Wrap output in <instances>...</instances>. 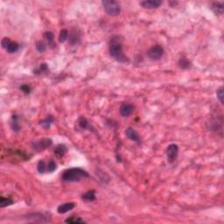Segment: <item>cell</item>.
I'll use <instances>...</instances> for the list:
<instances>
[{
    "mask_svg": "<svg viewBox=\"0 0 224 224\" xmlns=\"http://www.w3.org/2000/svg\"><path fill=\"white\" fill-rule=\"evenodd\" d=\"M109 51H110V56L115 59L117 62H120V63L128 62L127 57L123 53L122 41L118 36H114L113 38L110 39Z\"/></svg>",
    "mask_w": 224,
    "mask_h": 224,
    "instance_id": "cell-1",
    "label": "cell"
},
{
    "mask_svg": "<svg viewBox=\"0 0 224 224\" xmlns=\"http://www.w3.org/2000/svg\"><path fill=\"white\" fill-rule=\"evenodd\" d=\"M88 173L87 172L82 169V168H69L67 169L66 171L63 172L62 173V180L64 181H79L82 179L84 178H88Z\"/></svg>",
    "mask_w": 224,
    "mask_h": 224,
    "instance_id": "cell-2",
    "label": "cell"
},
{
    "mask_svg": "<svg viewBox=\"0 0 224 224\" xmlns=\"http://www.w3.org/2000/svg\"><path fill=\"white\" fill-rule=\"evenodd\" d=\"M104 12L110 16H117L121 12V6L115 0H104L102 2Z\"/></svg>",
    "mask_w": 224,
    "mask_h": 224,
    "instance_id": "cell-3",
    "label": "cell"
},
{
    "mask_svg": "<svg viewBox=\"0 0 224 224\" xmlns=\"http://www.w3.org/2000/svg\"><path fill=\"white\" fill-rule=\"evenodd\" d=\"M164 55V49L160 45L152 46L147 52V56L152 61H158Z\"/></svg>",
    "mask_w": 224,
    "mask_h": 224,
    "instance_id": "cell-4",
    "label": "cell"
},
{
    "mask_svg": "<svg viewBox=\"0 0 224 224\" xmlns=\"http://www.w3.org/2000/svg\"><path fill=\"white\" fill-rule=\"evenodd\" d=\"M1 45H2V47L5 48L10 53L17 52L19 48V45L17 42L11 40L9 38H4L1 41Z\"/></svg>",
    "mask_w": 224,
    "mask_h": 224,
    "instance_id": "cell-5",
    "label": "cell"
},
{
    "mask_svg": "<svg viewBox=\"0 0 224 224\" xmlns=\"http://www.w3.org/2000/svg\"><path fill=\"white\" fill-rule=\"evenodd\" d=\"M179 154V146L176 144H171L167 146V161L172 164L178 158Z\"/></svg>",
    "mask_w": 224,
    "mask_h": 224,
    "instance_id": "cell-6",
    "label": "cell"
},
{
    "mask_svg": "<svg viewBox=\"0 0 224 224\" xmlns=\"http://www.w3.org/2000/svg\"><path fill=\"white\" fill-rule=\"evenodd\" d=\"M52 144H53L52 139H50V138H41V139H39L38 141H35V142L32 143V148L35 151L41 152V151H44L45 149H47Z\"/></svg>",
    "mask_w": 224,
    "mask_h": 224,
    "instance_id": "cell-7",
    "label": "cell"
},
{
    "mask_svg": "<svg viewBox=\"0 0 224 224\" xmlns=\"http://www.w3.org/2000/svg\"><path fill=\"white\" fill-rule=\"evenodd\" d=\"M139 5L145 9H157L162 5V2L159 0H145L141 1Z\"/></svg>",
    "mask_w": 224,
    "mask_h": 224,
    "instance_id": "cell-8",
    "label": "cell"
},
{
    "mask_svg": "<svg viewBox=\"0 0 224 224\" xmlns=\"http://www.w3.org/2000/svg\"><path fill=\"white\" fill-rule=\"evenodd\" d=\"M133 110H134V106L132 105V103L126 102V103H123L122 105L120 106L119 112H120V115L122 117H127L133 113Z\"/></svg>",
    "mask_w": 224,
    "mask_h": 224,
    "instance_id": "cell-9",
    "label": "cell"
},
{
    "mask_svg": "<svg viewBox=\"0 0 224 224\" xmlns=\"http://www.w3.org/2000/svg\"><path fill=\"white\" fill-rule=\"evenodd\" d=\"M125 135L129 139H131L132 141H134L137 144H139L141 142L140 137L138 135V133L133 129V128H127L126 131H125Z\"/></svg>",
    "mask_w": 224,
    "mask_h": 224,
    "instance_id": "cell-10",
    "label": "cell"
},
{
    "mask_svg": "<svg viewBox=\"0 0 224 224\" xmlns=\"http://www.w3.org/2000/svg\"><path fill=\"white\" fill-rule=\"evenodd\" d=\"M75 207V202H66L58 207L57 211L59 214H66L68 211L72 210Z\"/></svg>",
    "mask_w": 224,
    "mask_h": 224,
    "instance_id": "cell-11",
    "label": "cell"
},
{
    "mask_svg": "<svg viewBox=\"0 0 224 224\" xmlns=\"http://www.w3.org/2000/svg\"><path fill=\"white\" fill-rule=\"evenodd\" d=\"M211 9L215 15H222L223 13L224 4L222 2H214L211 4Z\"/></svg>",
    "mask_w": 224,
    "mask_h": 224,
    "instance_id": "cell-12",
    "label": "cell"
},
{
    "mask_svg": "<svg viewBox=\"0 0 224 224\" xmlns=\"http://www.w3.org/2000/svg\"><path fill=\"white\" fill-rule=\"evenodd\" d=\"M67 152V148L65 145H58L56 148L54 150V154L56 155V157L59 158H62L65 154Z\"/></svg>",
    "mask_w": 224,
    "mask_h": 224,
    "instance_id": "cell-13",
    "label": "cell"
},
{
    "mask_svg": "<svg viewBox=\"0 0 224 224\" xmlns=\"http://www.w3.org/2000/svg\"><path fill=\"white\" fill-rule=\"evenodd\" d=\"M45 39L47 40V43H48V46L51 47L52 49H53L56 45H55V42H54V35H53V32H46L44 34Z\"/></svg>",
    "mask_w": 224,
    "mask_h": 224,
    "instance_id": "cell-14",
    "label": "cell"
},
{
    "mask_svg": "<svg viewBox=\"0 0 224 224\" xmlns=\"http://www.w3.org/2000/svg\"><path fill=\"white\" fill-rule=\"evenodd\" d=\"M11 126H12V129L15 132H18L19 130H20V126H19V123H18V117L16 115H13L12 117V119H11Z\"/></svg>",
    "mask_w": 224,
    "mask_h": 224,
    "instance_id": "cell-15",
    "label": "cell"
},
{
    "mask_svg": "<svg viewBox=\"0 0 224 224\" xmlns=\"http://www.w3.org/2000/svg\"><path fill=\"white\" fill-rule=\"evenodd\" d=\"M96 192L95 190H89L82 195V199L86 202H94L96 200Z\"/></svg>",
    "mask_w": 224,
    "mask_h": 224,
    "instance_id": "cell-16",
    "label": "cell"
},
{
    "mask_svg": "<svg viewBox=\"0 0 224 224\" xmlns=\"http://www.w3.org/2000/svg\"><path fill=\"white\" fill-rule=\"evenodd\" d=\"M69 43L71 45H75L76 44L78 41L80 40V35L79 33L77 32L76 30H73V31L70 32V35H69Z\"/></svg>",
    "mask_w": 224,
    "mask_h": 224,
    "instance_id": "cell-17",
    "label": "cell"
},
{
    "mask_svg": "<svg viewBox=\"0 0 224 224\" xmlns=\"http://www.w3.org/2000/svg\"><path fill=\"white\" fill-rule=\"evenodd\" d=\"M190 66H191V62H189L187 58H180V61H179V67L181 69H188Z\"/></svg>",
    "mask_w": 224,
    "mask_h": 224,
    "instance_id": "cell-18",
    "label": "cell"
},
{
    "mask_svg": "<svg viewBox=\"0 0 224 224\" xmlns=\"http://www.w3.org/2000/svg\"><path fill=\"white\" fill-rule=\"evenodd\" d=\"M13 204V200L10 197H2L0 198V207H8L10 205Z\"/></svg>",
    "mask_w": 224,
    "mask_h": 224,
    "instance_id": "cell-19",
    "label": "cell"
},
{
    "mask_svg": "<svg viewBox=\"0 0 224 224\" xmlns=\"http://www.w3.org/2000/svg\"><path fill=\"white\" fill-rule=\"evenodd\" d=\"M97 177H98V178H99L103 183H109V181H110V177L108 176L107 173L103 172L101 171V170H97Z\"/></svg>",
    "mask_w": 224,
    "mask_h": 224,
    "instance_id": "cell-20",
    "label": "cell"
},
{
    "mask_svg": "<svg viewBox=\"0 0 224 224\" xmlns=\"http://www.w3.org/2000/svg\"><path fill=\"white\" fill-rule=\"evenodd\" d=\"M68 38H69L68 31H67V29H63V30H62L61 32H60V35H59V42L63 43V42H65Z\"/></svg>",
    "mask_w": 224,
    "mask_h": 224,
    "instance_id": "cell-21",
    "label": "cell"
},
{
    "mask_svg": "<svg viewBox=\"0 0 224 224\" xmlns=\"http://www.w3.org/2000/svg\"><path fill=\"white\" fill-rule=\"evenodd\" d=\"M78 124H79V126L82 129H83V130H87V129H89V124H88V120L86 117H81L79 119H78Z\"/></svg>",
    "mask_w": 224,
    "mask_h": 224,
    "instance_id": "cell-22",
    "label": "cell"
},
{
    "mask_svg": "<svg viewBox=\"0 0 224 224\" xmlns=\"http://www.w3.org/2000/svg\"><path fill=\"white\" fill-rule=\"evenodd\" d=\"M37 170L40 173H45L47 172V168L46 167V163H45L44 160H40L38 162V165H37Z\"/></svg>",
    "mask_w": 224,
    "mask_h": 224,
    "instance_id": "cell-23",
    "label": "cell"
},
{
    "mask_svg": "<svg viewBox=\"0 0 224 224\" xmlns=\"http://www.w3.org/2000/svg\"><path fill=\"white\" fill-rule=\"evenodd\" d=\"M35 47L37 51H38L39 53H44L45 51H46V49H47V46H46V44L44 43V41H42V40L37 41L35 44Z\"/></svg>",
    "mask_w": 224,
    "mask_h": 224,
    "instance_id": "cell-24",
    "label": "cell"
},
{
    "mask_svg": "<svg viewBox=\"0 0 224 224\" xmlns=\"http://www.w3.org/2000/svg\"><path fill=\"white\" fill-rule=\"evenodd\" d=\"M67 223H84V220L81 219L80 217H76V216H72L69 217L65 221Z\"/></svg>",
    "mask_w": 224,
    "mask_h": 224,
    "instance_id": "cell-25",
    "label": "cell"
},
{
    "mask_svg": "<svg viewBox=\"0 0 224 224\" xmlns=\"http://www.w3.org/2000/svg\"><path fill=\"white\" fill-rule=\"evenodd\" d=\"M216 97L218 98V100L222 104H223V98H224V94H223V87H221L217 90H216Z\"/></svg>",
    "mask_w": 224,
    "mask_h": 224,
    "instance_id": "cell-26",
    "label": "cell"
},
{
    "mask_svg": "<svg viewBox=\"0 0 224 224\" xmlns=\"http://www.w3.org/2000/svg\"><path fill=\"white\" fill-rule=\"evenodd\" d=\"M53 122V119L52 117H47V118L43 119L42 121H40V124H42L44 127L46 128H49L50 127V125H51V123Z\"/></svg>",
    "mask_w": 224,
    "mask_h": 224,
    "instance_id": "cell-27",
    "label": "cell"
},
{
    "mask_svg": "<svg viewBox=\"0 0 224 224\" xmlns=\"http://www.w3.org/2000/svg\"><path fill=\"white\" fill-rule=\"evenodd\" d=\"M55 170H56V164L53 159H51L49 161L48 166H47V172H53Z\"/></svg>",
    "mask_w": 224,
    "mask_h": 224,
    "instance_id": "cell-28",
    "label": "cell"
},
{
    "mask_svg": "<svg viewBox=\"0 0 224 224\" xmlns=\"http://www.w3.org/2000/svg\"><path fill=\"white\" fill-rule=\"evenodd\" d=\"M47 70H48L47 65L46 63H42L40 66V67L38 69H36V71H34V73H36V74H41V73H43V72Z\"/></svg>",
    "mask_w": 224,
    "mask_h": 224,
    "instance_id": "cell-29",
    "label": "cell"
},
{
    "mask_svg": "<svg viewBox=\"0 0 224 224\" xmlns=\"http://www.w3.org/2000/svg\"><path fill=\"white\" fill-rule=\"evenodd\" d=\"M20 90L22 91L24 94H26V95H28V94H30L31 92V88H30V86H28L27 84H23L22 86H20Z\"/></svg>",
    "mask_w": 224,
    "mask_h": 224,
    "instance_id": "cell-30",
    "label": "cell"
}]
</instances>
